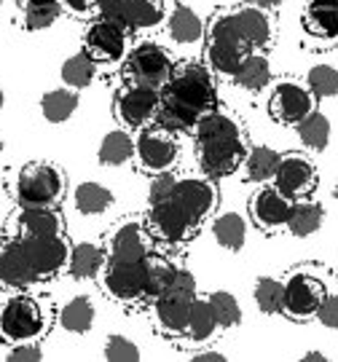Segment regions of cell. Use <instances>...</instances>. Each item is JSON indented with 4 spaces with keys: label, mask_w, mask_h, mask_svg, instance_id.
I'll return each instance as SVG.
<instances>
[{
    "label": "cell",
    "mask_w": 338,
    "mask_h": 362,
    "mask_svg": "<svg viewBox=\"0 0 338 362\" xmlns=\"http://www.w3.org/2000/svg\"><path fill=\"white\" fill-rule=\"evenodd\" d=\"M196 362H223L226 357H223L221 351H199V354H194Z\"/></svg>",
    "instance_id": "obj_48"
},
{
    "label": "cell",
    "mask_w": 338,
    "mask_h": 362,
    "mask_svg": "<svg viewBox=\"0 0 338 362\" xmlns=\"http://www.w3.org/2000/svg\"><path fill=\"white\" fill-rule=\"evenodd\" d=\"M107 263V250L94 242H81L70 247V260H67V274L73 279H94Z\"/></svg>",
    "instance_id": "obj_26"
},
{
    "label": "cell",
    "mask_w": 338,
    "mask_h": 362,
    "mask_svg": "<svg viewBox=\"0 0 338 362\" xmlns=\"http://www.w3.org/2000/svg\"><path fill=\"white\" fill-rule=\"evenodd\" d=\"M175 70L172 54L153 40H143L124 57V81L140 89L161 91Z\"/></svg>",
    "instance_id": "obj_8"
},
{
    "label": "cell",
    "mask_w": 338,
    "mask_h": 362,
    "mask_svg": "<svg viewBox=\"0 0 338 362\" xmlns=\"http://www.w3.org/2000/svg\"><path fill=\"white\" fill-rule=\"evenodd\" d=\"M94 317H97V309H94V303H91V298L86 296H76L70 298L62 311H59V325L65 327L67 333H89L91 325H94Z\"/></svg>",
    "instance_id": "obj_32"
},
{
    "label": "cell",
    "mask_w": 338,
    "mask_h": 362,
    "mask_svg": "<svg viewBox=\"0 0 338 362\" xmlns=\"http://www.w3.org/2000/svg\"><path fill=\"white\" fill-rule=\"evenodd\" d=\"M296 132H298V140L303 143V148H309L314 153L325 151L327 145H330V121L317 107L303 121L296 124Z\"/></svg>",
    "instance_id": "obj_36"
},
{
    "label": "cell",
    "mask_w": 338,
    "mask_h": 362,
    "mask_svg": "<svg viewBox=\"0 0 338 362\" xmlns=\"http://www.w3.org/2000/svg\"><path fill=\"white\" fill-rule=\"evenodd\" d=\"M175 182H177V175L172 172H161V175H153L151 180V188H148V204H158V202H167L172 191H175Z\"/></svg>",
    "instance_id": "obj_44"
},
{
    "label": "cell",
    "mask_w": 338,
    "mask_h": 362,
    "mask_svg": "<svg viewBox=\"0 0 338 362\" xmlns=\"http://www.w3.org/2000/svg\"><path fill=\"white\" fill-rule=\"evenodd\" d=\"M290 207H293V199H287V196L282 194V191H276L274 185H266V188L255 191L247 204L252 226L266 233H274V231H279V228H285Z\"/></svg>",
    "instance_id": "obj_21"
},
{
    "label": "cell",
    "mask_w": 338,
    "mask_h": 362,
    "mask_svg": "<svg viewBox=\"0 0 338 362\" xmlns=\"http://www.w3.org/2000/svg\"><path fill=\"white\" fill-rule=\"evenodd\" d=\"M325 223V207L314 199H296L293 207H290V215H287L285 228L293 236L298 239H306V236H314V233L322 228Z\"/></svg>",
    "instance_id": "obj_25"
},
{
    "label": "cell",
    "mask_w": 338,
    "mask_h": 362,
    "mask_svg": "<svg viewBox=\"0 0 338 362\" xmlns=\"http://www.w3.org/2000/svg\"><path fill=\"white\" fill-rule=\"evenodd\" d=\"M279 156L276 151L266 148V145H255L247 151V158H245V180L247 182H269L274 180L276 175V167H279Z\"/></svg>",
    "instance_id": "obj_33"
},
{
    "label": "cell",
    "mask_w": 338,
    "mask_h": 362,
    "mask_svg": "<svg viewBox=\"0 0 338 362\" xmlns=\"http://www.w3.org/2000/svg\"><path fill=\"white\" fill-rule=\"evenodd\" d=\"M3 100H6V97H3V86H0V107H3Z\"/></svg>",
    "instance_id": "obj_52"
},
{
    "label": "cell",
    "mask_w": 338,
    "mask_h": 362,
    "mask_svg": "<svg viewBox=\"0 0 338 362\" xmlns=\"http://www.w3.org/2000/svg\"><path fill=\"white\" fill-rule=\"evenodd\" d=\"M78 110V91L52 89L40 97V113L49 124H62Z\"/></svg>",
    "instance_id": "obj_35"
},
{
    "label": "cell",
    "mask_w": 338,
    "mask_h": 362,
    "mask_svg": "<svg viewBox=\"0 0 338 362\" xmlns=\"http://www.w3.org/2000/svg\"><path fill=\"white\" fill-rule=\"evenodd\" d=\"M234 83L245 91H260L272 83V62L263 52H252L236 67Z\"/></svg>",
    "instance_id": "obj_28"
},
{
    "label": "cell",
    "mask_w": 338,
    "mask_h": 362,
    "mask_svg": "<svg viewBox=\"0 0 338 362\" xmlns=\"http://www.w3.org/2000/svg\"><path fill=\"white\" fill-rule=\"evenodd\" d=\"M97 11L127 30H151L164 22V0H100Z\"/></svg>",
    "instance_id": "obj_16"
},
{
    "label": "cell",
    "mask_w": 338,
    "mask_h": 362,
    "mask_svg": "<svg viewBox=\"0 0 338 362\" xmlns=\"http://www.w3.org/2000/svg\"><path fill=\"white\" fill-rule=\"evenodd\" d=\"M0 148H3V143H0Z\"/></svg>",
    "instance_id": "obj_55"
},
{
    "label": "cell",
    "mask_w": 338,
    "mask_h": 362,
    "mask_svg": "<svg viewBox=\"0 0 338 362\" xmlns=\"http://www.w3.org/2000/svg\"><path fill=\"white\" fill-rule=\"evenodd\" d=\"M169 202L199 228L218 207V188L209 177H177Z\"/></svg>",
    "instance_id": "obj_14"
},
{
    "label": "cell",
    "mask_w": 338,
    "mask_h": 362,
    "mask_svg": "<svg viewBox=\"0 0 338 362\" xmlns=\"http://www.w3.org/2000/svg\"><path fill=\"white\" fill-rule=\"evenodd\" d=\"M234 13L236 25L245 33L247 43L255 52H266L276 38V25L269 8H263L258 3H239V6H228Z\"/></svg>",
    "instance_id": "obj_22"
},
{
    "label": "cell",
    "mask_w": 338,
    "mask_h": 362,
    "mask_svg": "<svg viewBox=\"0 0 338 362\" xmlns=\"http://www.w3.org/2000/svg\"><path fill=\"white\" fill-rule=\"evenodd\" d=\"M11 236H59L65 218L57 207H19L8 220Z\"/></svg>",
    "instance_id": "obj_24"
},
{
    "label": "cell",
    "mask_w": 338,
    "mask_h": 362,
    "mask_svg": "<svg viewBox=\"0 0 338 362\" xmlns=\"http://www.w3.org/2000/svg\"><path fill=\"white\" fill-rule=\"evenodd\" d=\"M129 49V30L113 19L97 16L83 30V52L89 54L97 65H116L127 57Z\"/></svg>",
    "instance_id": "obj_11"
},
{
    "label": "cell",
    "mask_w": 338,
    "mask_h": 362,
    "mask_svg": "<svg viewBox=\"0 0 338 362\" xmlns=\"http://www.w3.org/2000/svg\"><path fill=\"white\" fill-rule=\"evenodd\" d=\"M306 86L317 100H327L338 94V70L330 65H314L306 73Z\"/></svg>",
    "instance_id": "obj_40"
},
{
    "label": "cell",
    "mask_w": 338,
    "mask_h": 362,
    "mask_svg": "<svg viewBox=\"0 0 338 362\" xmlns=\"http://www.w3.org/2000/svg\"><path fill=\"white\" fill-rule=\"evenodd\" d=\"M16 3H22V8H25V6H43V3H59V0H16Z\"/></svg>",
    "instance_id": "obj_50"
},
{
    "label": "cell",
    "mask_w": 338,
    "mask_h": 362,
    "mask_svg": "<svg viewBox=\"0 0 338 362\" xmlns=\"http://www.w3.org/2000/svg\"><path fill=\"white\" fill-rule=\"evenodd\" d=\"M0 6H3V0H0Z\"/></svg>",
    "instance_id": "obj_54"
},
{
    "label": "cell",
    "mask_w": 338,
    "mask_h": 362,
    "mask_svg": "<svg viewBox=\"0 0 338 362\" xmlns=\"http://www.w3.org/2000/svg\"><path fill=\"white\" fill-rule=\"evenodd\" d=\"M134 158L145 175L172 172L180 158V145L172 137V132L161 129V127L156 129L148 127V129L137 132V137H134Z\"/></svg>",
    "instance_id": "obj_10"
},
{
    "label": "cell",
    "mask_w": 338,
    "mask_h": 362,
    "mask_svg": "<svg viewBox=\"0 0 338 362\" xmlns=\"http://www.w3.org/2000/svg\"><path fill=\"white\" fill-rule=\"evenodd\" d=\"M62 3V8L67 13H73V16H83V13H89L91 8H97V3L100 0H59Z\"/></svg>",
    "instance_id": "obj_47"
},
{
    "label": "cell",
    "mask_w": 338,
    "mask_h": 362,
    "mask_svg": "<svg viewBox=\"0 0 338 362\" xmlns=\"http://www.w3.org/2000/svg\"><path fill=\"white\" fill-rule=\"evenodd\" d=\"M255 303L263 314H282V279L260 276L255 282Z\"/></svg>",
    "instance_id": "obj_41"
},
{
    "label": "cell",
    "mask_w": 338,
    "mask_h": 362,
    "mask_svg": "<svg viewBox=\"0 0 338 362\" xmlns=\"http://www.w3.org/2000/svg\"><path fill=\"white\" fill-rule=\"evenodd\" d=\"M145 300L151 303L153 298H158L169 285H172V279H175V274H177V263L175 260H169L167 255H156V252H151V255H145Z\"/></svg>",
    "instance_id": "obj_29"
},
{
    "label": "cell",
    "mask_w": 338,
    "mask_h": 362,
    "mask_svg": "<svg viewBox=\"0 0 338 362\" xmlns=\"http://www.w3.org/2000/svg\"><path fill=\"white\" fill-rule=\"evenodd\" d=\"M218 91L209 65L185 59L175 65L164 89L158 91L156 124L167 132H194L199 118L215 110Z\"/></svg>",
    "instance_id": "obj_1"
},
{
    "label": "cell",
    "mask_w": 338,
    "mask_h": 362,
    "mask_svg": "<svg viewBox=\"0 0 338 362\" xmlns=\"http://www.w3.org/2000/svg\"><path fill=\"white\" fill-rule=\"evenodd\" d=\"M145 226H148V231L153 236V242L167 247L185 245V242H191V236L196 233L194 223L185 218L169 199L167 202H158V204H151Z\"/></svg>",
    "instance_id": "obj_17"
},
{
    "label": "cell",
    "mask_w": 338,
    "mask_h": 362,
    "mask_svg": "<svg viewBox=\"0 0 338 362\" xmlns=\"http://www.w3.org/2000/svg\"><path fill=\"white\" fill-rule=\"evenodd\" d=\"M143 260L107 258V263H105V269H103V290L113 303H118V306L145 303V263Z\"/></svg>",
    "instance_id": "obj_9"
},
{
    "label": "cell",
    "mask_w": 338,
    "mask_h": 362,
    "mask_svg": "<svg viewBox=\"0 0 338 362\" xmlns=\"http://www.w3.org/2000/svg\"><path fill=\"white\" fill-rule=\"evenodd\" d=\"M54 325V306L49 298L19 290L0 306V341L6 346L40 344Z\"/></svg>",
    "instance_id": "obj_3"
},
{
    "label": "cell",
    "mask_w": 338,
    "mask_h": 362,
    "mask_svg": "<svg viewBox=\"0 0 338 362\" xmlns=\"http://www.w3.org/2000/svg\"><path fill=\"white\" fill-rule=\"evenodd\" d=\"M62 13L59 3H43V6H25L22 8V27L35 33V30H46L52 27Z\"/></svg>",
    "instance_id": "obj_42"
},
{
    "label": "cell",
    "mask_w": 338,
    "mask_h": 362,
    "mask_svg": "<svg viewBox=\"0 0 338 362\" xmlns=\"http://www.w3.org/2000/svg\"><path fill=\"white\" fill-rule=\"evenodd\" d=\"M274 188L282 191L287 199H309L317 188V167L306 156L301 153H282L279 167L274 175Z\"/></svg>",
    "instance_id": "obj_18"
},
{
    "label": "cell",
    "mask_w": 338,
    "mask_h": 362,
    "mask_svg": "<svg viewBox=\"0 0 338 362\" xmlns=\"http://www.w3.org/2000/svg\"><path fill=\"white\" fill-rule=\"evenodd\" d=\"M301 25L303 35L322 49L338 43V0H306Z\"/></svg>",
    "instance_id": "obj_23"
},
{
    "label": "cell",
    "mask_w": 338,
    "mask_h": 362,
    "mask_svg": "<svg viewBox=\"0 0 338 362\" xmlns=\"http://www.w3.org/2000/svg\"><path fill=\"white\" fill-rule=\"evenodd\" d=\"M105 360L137 362L140 360V349H137V344L127 336H107V341H105Z\"/></svg>",
    "instance_id": "obj_43"
},
{
    "label": "cell",
    "mask_w": 338,
    "mask_h": 362,
    "mask_svg": "<svg viewBox=\"0 0 338 362\" xmlns=\"http://www.w3.org/2000/svg\"><path fill=\"white\" fill-rule=\"evenodd\" d=\"M169 38L175 40V43H180V46H191V43H199V40H204V30L207 25L202 22V16L191 8V6H185V3H177L172 13H169Z\"/></svg>",
    "instance_id": "obj_27"
},
{
    "label": "cell",
    "mask_w": 338,
    "mask_h": 362,
    "mask_svg": "<svg viewBox=\"0 0 338 362\" xmlns=\"http://www.w3.org/2000/svg\"><path fill=\"white\" fill-rule=\"evenodd\" d=\"M221 330V325L215 320V314L209 309V300L207 296L196 298L194 300V309L188 314V325H185V341H191V344H207L209 338L215 336Z\"/></svg>",
    "instance_id": "obj_30"
},
{
    "label": "cell",
    "mask_w": 338,
    "mask_h": 362,
    "mask_svg": "<svg viewBox=\"0 0 338 362\" xmlns=\"http://www.w3.org/2000/svg\"><path fill=\"white\" fill-rule=\"evenodd\" d=\"M255 3H258V6H263V8H269V11H272V8H279V6L285 3V0H255Z\"/></svg>",
    "instance_id": "obj_49"
},
{
    "label": "cell",
    "mask_w": 338,
    "mask_h": 362,
    "mask_svg": "<svg viewBox=\"0 0 338 362\" xmlns=\"http://www.w3.org/2000/svg\"><path fill=\"white\" fill-rule=\"evenodd\" d=\"M16 239L25 250L38 282H49V279H54L57 274H62L67 269L70 247L73 245L67 242L65 233H59V236H16Z\"/></svg>",
    "instance_id": "obj_12"
},
{
    "label": "cell",
    "mask_w": 338,
    "mask_h": 362,
    "mask_svg": "<svg viewBox=\"0 0 338 362\" xmlns=\"http://www.w3.org/2000/svg\"><path fill=\"white\" fill-rule=\"evenodd\" d=\"M317 320L330 330H338V293H327L320 311H317Z\"/></svg>",
    "instance_id": "obj_46"
},
{
    "label": "cell",
    "mask_w": 338,
    "mask_h": 362,
    "mask_svg": "<svg viewBox=\"0 0 338 362\" xmlns=\"http://www.w3.org/2000/svg\"><path fill=\"white\" fill-rule=\"evenodd\" d=\"M204 43H207L209 70L228 78H234L236 67L242 65V59L255 52L247 43V38H245V33L239 30L228 6L212 13L207 30H204Z\"/></svg>",
    "instance_id": "obj_4"
},
{
    "label": "cell",
    "mask_w": 338,
    "mask_h": 362,
    "mask_svg": "<svg viewBox=\"0 0 338 362\" xmlns=\"http://www.w3.org/2000/svg\"><path fill=\"white\" fill-rule=\"evenodd\" d=\"M199 298L196 293V279L188 269H177L172 285L161 293L158 298L151 300L153 306V322L156 330L167 338H182L185 336V325H188V314L194 309V300Z\"/></svg>",
    "instance_id": "obj_6"
},
{
    "label": "cell",
    "mask_w": 338,
    "mask_h": 362,
    "mask_svg": "<svg viewBox=\"0 0 338 362\" xmlns=\"http://www.w3.org/2000/svg\"><path fill=\"white\" fill-rule=\"evenodd\" d=\"M38 285V276L33 272L25 250L19 245V239L6 233L0 239V287L3 290H27V287Z\"/></svg>",
    "instance_id": "obj_20"
},
{
    "label": "cell",
    "mask_w": 338,
    "mask_h": 362,
    "mask_svg": "<svg viewBox=\"0 0 338 362\" xmlns=\"http://www.w3.org/2000/svg\"><path fill=\"white\" fill-rule=\"evenodd\" d=\"M153 236L148 231L145 220L129 218L121 220L107 236V258L113 260H143L151 255Z\"/></svg>",
    "instance_id": "obj_19"
},
{
    "label": "cell",
    "mask_w": 338,
    "mask_h": 362,
    "mask_svg": "<svg viewBox=\"0 0 338 362\" xmlns=\"http://www.w3.org/2000/svg\"><path fill=\"white\" fill-rule=\"evenodd\" d=\"M196 137V161L202 175L209 180H221L242 169L247 158L250 143L245 127L239 118L228 110H209L207 116L199 118L194 127Z\"/></svg>",
    "instance_id": "obj_2"
},
{
    "label": "cell",
    "mask_w": 338,
    "mask_h": 362,
    "mask_svg": "<svg viewBox=\"0 0 338 362\" xmlns=\"http://www.w3.org/2000/svg\"><path fill=\"white\" fill-rule=\"evenodd\" d=\"M212 233H215V242L226 250H242L245 247V239H247V223L242 215L236 212H223L215 218L212 223Z\"/></svg>",
    "instance_id": "obj_37"
},
{
    "label": "cell",
    "mask_w": 338,
    "mask_h": 362,
    "mask_svg": "<svg viewBox=\"0 0 338 362\" xmlns=\"http://www.w3.org/2000/svg\"><path fill=\"white\" fill-rule=\"evenodd\" d=\"M207 300H209L212 314H215V320H218V325H221V330H228V327L242 325V306H239V300H236L231 293L215 290V293H209L207 296Z\"/></svg>",
    "instance_id": "obj_39"
},
{
    "label": "cell",
    "mask_w": 338,
    "mask_h": 362,
    "mask_svg": "<svg viewBox=\"0 0 338 362\" xmlns=\"http://www.w3.org/2000/svg\"><path fill=\"white\" fill-rule=\"evenodd\" d=\"M59 73H62V83H65L67 89H86V86H91L94 76H97V62L81 49L78 54L67 57Z\"/></svg>",
    "instance_id": "obj_38"
},
{
    "label": "cell",
    "mask_w": 338,
    "mask_h": 362,
    "mask_svg": "<svg viewBox=\"0 0 338 362\" xmlns=\"http://www.w3.org/2000/svg\"><path fill=\"white\" fill-rule=\"evenodd\" d=\"M65 191V169L52 161H30L16 172L11 194L19 207H57Z\"/></svg>",
    "instance_id": "obj_5"
},
{
    "label": "cell",
    "mask_w": 338,
    "mask_h": 362,
    "mask_svg": "<svg viewBox=\"0 0 338 362\" xmlns=\"http://www.w3.org/2000/svg\"><path fill=\"white\" fill-rule=\"evenodd\" d=\"M303 360H325V354H322V351H309Z\"/></svg>",
    "instance_id": "obj_51"
},
{
    "label": "cell",
    "mask_w": 338,
    "mask_h": 362,
    "mask_svg": "<svg viewBox=\"0 0 338 362\" xmlns=\"http://www.w3.org/2000/svg\"><path fill=\"white\" fill-rule=\"evenodd\" d=\"M314 107H317V97L309 91V86H303L298 81H279L269 97V113L282 127H296Z\"/></svg>",
    "instance_id": "obj_15"
},
{
    "label": "cell",
    "mask_w": 338,
    "mask_h": 362,
    "mask_svg": "<svg viewBox=\"0 0 338 362\" xmlns=\"http://www.w3.org/2000/svg\"><path fill=\"white\" fill-rule=\"evenodd\" d=\"M113 113H116L118 124L129 132L148 129L151 124H156L158 116V91L153 89H140V86H132L124 83L116 91V100H113Z\"/></svg>",
    "instance_id": "obj_13"
},
{
    "label": "cell",
    "mask_w": 338,
    "mask_h": 362,
    "mask_svg": "<svg viewBox=\"0 0 338 362\" xmlns=\"http://www.w3.org/2000/svg\"><path fill=\"white\" fill-rule=\"evenodd\" d=\"M333 196H336V199H338V182H336V188H333Z\"/></svg>",
    "instance_id": "obj_53"
},
{
    "label": "cell",
    "mask_w": 338,
    "mask_h": 362,
    "mask_svg": "<svg viewBox=\"0 0 338 362\" xmlns=\"http://www.w3.org/2000/svg\"><path fill=\"white\" fill-rule=\"evenodd\" d=\"M110 204H113V194H110V188H105L100 182H81L73 191V207L86 218L103 215Z\"/></svg>",
    "instance_id": "obj_34"
},
{
    "label": "cell",
    "mask_w": 338,
    "mask_h": 362,
    "mask_svg": "<svg viewBox=\"0 0 338 362\" xmlns=\"http://www.w3.org/2000/svg\"><path fill=\"white\" fill-rule=\"evenodd\" d=\"M100 164L103 167H121L134 158V137L129 134V129H116V132H107L100 143Z\"/></svg>",
    "instance_id": "obj_31"
},
{
    "label": "cell",
    "mask_w": 338,
    "mask_h": 362,
    "mask_svg": "<svg viewBox=\"0 0 338 362\" xmlns=\"http://www.w3.org/2000/svg\"><path fill=\"white\" fill-rule=\"evenodd\" d=\"M8 362H40L43 360V349L40 344H16L11 346V351L6 354Z\"/></svg>",
    "instance_id": "obj_45"
},
{
    "label": "cell",
    "mask_w": 338,
    "mask_h": 362,
    "mask_svg": "<svg viewBox=\"0 0 338 362\" xmlns=\"http://www.w3.org/2000/svg\"><path fill=\"white\" fill-rule=\"evenodd\" d=\"M327 293L330 290H327L325 276L317 269L312 266L293 269L282 279V314L293 322L314 320Z\"/></svg>",
    "instance_id": "obj_7"
}]
</instances>
